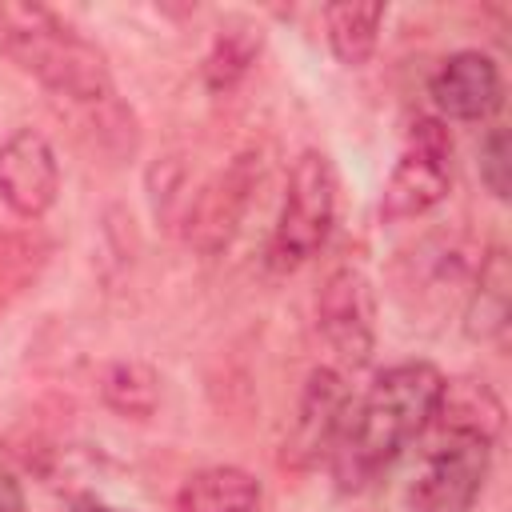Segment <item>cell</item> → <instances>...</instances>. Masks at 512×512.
Masks as SVG:
<instances>
[{"instance_id":"6da1fadb","label":"cell","mask_w":512,"mask_h":512,"mask_svg":"<svg viewBox=\"0 0 512 512\" xmlns=\"http://www.w3.org/2000/svg\"><path fill=\"white\" fill-rule=\"evenodd\" d=\"M444 372L428 360H400L368 384L360 400H352V416L336 452L328 456L336 488L360 492L368 488L412 440H420L440 408Z\"/></svg>"},{"instance_id":"7a4b0ae2","label":"cell","mask_w":512,"mask_h":512,"mask_svg":"<svg viewBox=\"0 0 512 512\" xmlns=\"http://www.w3.org/2000/svg\"><path fill=\"white\" fill-rule=\"evenodd\" d=\"M0 56L68 104H112L108 56L48 4L0 0Z\"/></svg>"},{"instance_id":"3957f363","label":"cell","mask_w":512,"mask_h":512,"mask_svg":"<svg viewBox=\"0 0 512 512\" xmlns=\"http://www.w3.org/2000/svg\"><path fill=\"white\" fill-rule=\"evenodd\" d=\"M336 208H340V180L328 152L304 148L288 168L280 212L268 236V268L296 272L312 256H320V248L336 228Z\"/></svg>"},{"instance_id":"277c9868","label":"cell","mask_w":512,"mask_h":512,"mask_svg":"<svg viewBox=\"0 0 512 512\" xmlns=\"http://www.w3.org/2000/svg\"><path fill=\"white\" fill-rule=\"evenodd\" d=\"M452 156H456V144H452L448 124L440 116H416L384 180L380 220L404 224V220L432 212L452 192Z\"/></svg>"},{"instance_id":"5b68a950","label":"cell","mask_w":512,"mask_h":512,"mask_svg":"<svg viewBox=\"0 0 512 512\" xmlns=\"http://www.w3.org/2000/svg\"><path fill=\"white\" fill-rule=\"evenodd\" d=\"M492 448L480 436L440 432L404 488L408 512H472L492 472Z\"/></svg>"},{"instance_id":"8992f818","label":"cell","mask_w":512,"mask_h":512,"mask_svg":"<svg viewBox=\"0 0 512 512\" xmlns=\"http://www.w3.org/2000/svg\"><path fill=\"white\" fill-rule=\"evenodd\" d=\"M316 328L340 368H364L376 352V292L364 268L340 264L316 292Z\"/></svg>"},{"instance_id":"52a82bcc","label":"cell","mask_w":512,"mask_h":512,"mask_svg":"<svg viewBox=\"0 0 512 512\" xmlns=\"http://www.w3.org/2000/svg\"><path fill=\"white\" fill-rule=\"evenodd\" d=\"M348 416H352V392H348L344 372L328 368V364L312 368L300 388L296 416H292L284 448H280V464L292 472H308V468L324 464L336 452Z\"/></svg>"},{"instance_id":"ba28073f","label":"cell","mask_w":512,"mask_h":512,"mask_svg":"<svg viewBox=\"0 0 512 512\" xmlns=\"http://www.w3.org/2000/svg\"><path fill=\"white\" fill-rule=\"evenodd\" d=\"M60 196V160L40 128H16L0 140V200L16 220H44Z\"/></svg>"},{"instance_id":"9c48e42d","label":"cell","mask_w":512,"mask_h":512,"mask_svg":"<svg viewBox=\"0 0 512 512\" xmlns=\"http://www.w3.org/2000/svg\"><path fill=\"white\" fill-rule=\"evenodd\" d=\"M260 184V156L256 152H240L228 160V168H220L196 196L184 200V224H188V240L200 252H220L228 248V240L236 236L252 188Z\"/></svg>"},{"instance_id":"30bf717a","label":"cell","mask_w":512,"mask_h":512,"mask_svg":"<svg viewBox=\"0 0 512 512\" xmlns=\"http://www.w3.org/2000/svg\"><path fill=\"white\" fill-rule=\"evenodd\" d=\"M428 96L440 112V120L460 124H484L504 104V72L500 64L480 48H460L440 60V68L428 80Z\"/></svg>"},{"instance_id":"8fae6325","label":"cell","mask_w":512,"mask_h":512,"mask_svg":"<svg viewBox=\"0 0 512 512\" xmlns=\"http://www.w3.org/2000/svg\"><path fill=\"white\" fill-rule=\"evenodd\" d=\"M508 312H512V268L508 252L492 244L480 264L472 268V284L464 296V336L476 344H492L508 332Z\"/></svg>"},{"instance_id":"7c38bea8","label":"cell","mask_w":512,"mask_h":512,"mask_svg":"<svg viewBox=\"0 0 512 512\" xmlns=\"http://www.w3.org/2000/svg\"><path fill=\"white\" fill-rule=\"evenodd\" d=\"M260 504L264 484L236 464L196 468L176 492V512H260Z\"/></svg>"},{"instance_id":"4fadbf2b","label":"cell","mask_w":512,"mask_h":512,"mask_svg":"<svg viewBox=\"0 0 512 512\" xmlns=\"http://www.w3.org/2000/svg\"><path fill=\"white\" fill-rule=\"evenodd\" d=\"M264 52V28L244 20V16H228L212 44H208V56H204V88L212 96H228L232 88H240L248 80V72L256 68Z\"/></svg>"},{"instance_id":"5bb4252c","label":"cell","mask_w":512,"mask_h":512,"mask_svg":"<svg viewBox=\"0 0 512 512\" xmlns=\"http://www.w3.org/2000/svg\"><path fill=\"white\" fill-rule=\"evenodd\" d=\"M440 432H464V436H480L488 444L500 440L504 428V404L492 392V384L476 380V376H460V380H444L440 392V408L432 420Z\"/></svg>"},{"instance_id":"9a60e30c","label":"cell","mask_w":512,"mask_h":512,"mask_svg":"<svg viewBox=\"0 0 512 512\" xmlns=\"http://www.w3.org/2000/svg\"><path fill=\"white\" fill-rule=\"evenodd\" d=\"M384 16H388L384 4H328L324 8V40H328L332 56L344 68L368 64L380 44Z\"/></svg>"},{"instance_id":"2e32d148","label":"cell","mask_w":512,"mask_h":512,"mask_svg":"<svg viewBox=\"0 0 512 512\" xmlns=\"http://www.w3.org/2000/svg\"><path fill=\"white\" fill-rule=\"evenodd\" d=\"M100 400L124 420H148L160 408V376L144 360H116L100 376Z\"/></svg>"},{"instance_id":"e0dca14e","label":"cell","mask_w":512,"mask_h":512,"mask_svg":"<svg viewBox=\"0 0 512 512\" xmlns=\"http://www.w3.org/2000/svg\"><path fill=\"white\" fill-rule=\"evenodd\" d=\"M52 252V240L32 224V232H16V236H0V308L8 296L24 292L28 280L40 276L44 260Z\"/></svg>"},{"instance_id":"ac0fdd59","label":"cell","mask_w":512,"mask_h":512,"mask_svg":"<svg viewBox=\"0 0 512 512\" xmlns=\"http://www.w3.org/2000/svg\"><path fill=\"white\" fill-rule=\"evenodd\" d=\"M476 168L480 184L492 192V200H508V168H512V148H508V128L492 124L476 148Z\"/></svg>"},{"instance_id":"d6986e66","label":"cell","mask_w":512,"mask_h":512,"mask_svg":"<svg viewBox=\"0 0 512 512\" xmlns=\"http://www.w3.org/2000/svg\"><path fill=\"white\" fill-rule=\"evenodd\" d=\"M0 512H24V484L12 468H0Z\"/></svg>"},{"instance_id":"ffe728a7","label":"cell","mask_w":512,"mask_h":512,"mask_svg":"<svg viewBox=\"0 0 512 512\" xmlns=\"http://www.w3.org/2000/svg\"><path fill=\"white\" fill-rule=\"evenodd\" d=\"M68 512H124V508H116V504H104V500H96V496H84V500H76Z\"/></svg>"}]
</instances>
